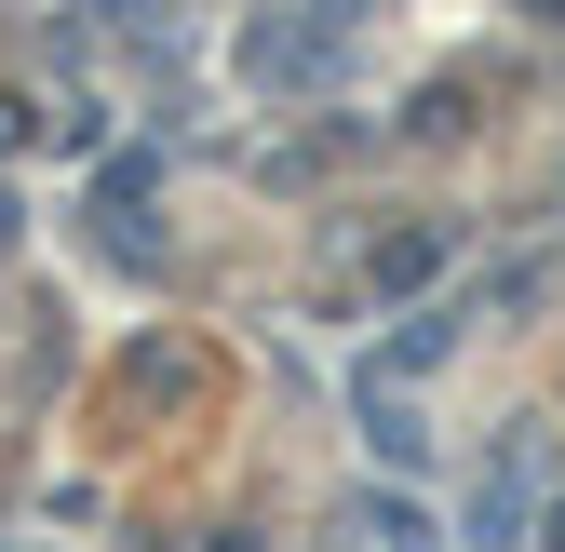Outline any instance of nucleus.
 Instances as JSON below:
<instances>
[{
    "instance_id": "obj_2",
    "label": "nucleus",
    "mask_w": 565,
    "mask_h": 552,
    "mask_svg": "<svg viewBox=\"0 0 565 552\" xmlns=\"http://www.w3.org/2000/svg\"><path fill=\"white\" fill-rule=\"evenodd\" d=\"M512 512H525V445L499 458V486H484V499H471V539H512Z\"/></svg>"
},
{
    "instance_id": "obj_1",
    "label": "nucleus",
    "mask_w": 565,
    "mask_h": 552,
    "mask_svg": "<svg viewBox=\"0 0 565 552\" xmlns=\"http://www.w3.org/2000/svg\"><path fill=\"white\" fill-rule=\"evenodd\" d=\"M323 54H337V0H323V14H297V28H256V41H243V67H256L269 95H297Z\"/></svg>"
},
{
    "instance_id": "obj_5",
    "label": "nucleus",
    "mask_w": 565,
    "mask_h": 552,
    "mask_svg": "<svg viewBox=\"0 0 565 552\" xmlns=\"http://www.w3.org/2000/svg\"><path fill=\"white\" fill-rule=\"evenodd\" d=\"M539 14H565V0H539Z\"/></svg>"
},
{
    "instance_id": "obj_4",
    "label": "nucleus",
    "mask_w": 565,
    "mask_h": 552,
    "mask_svg": "<svg viewBox=\"0 0 565 552\" xmlns=\"http://www.w3.org/2000/svg\"><path fill=\"white\" fill-rule=\"evenodd\" d=\"M539 552H565V512H552V539H539Z\"/></svg>"
},
{
    "instance_id": "obj_3",
    "label": "nucleus",
    "mask_w": 565,
    "mask_h": 552,
    "mask_svg": "<svg viewBox=\"0 0 565 552\" xmlns=\"http://www.w3.org/2000/svg\"><path fill=\"white\" fill-rule=\"evenodd\" d=\"M377 552H431V512H417V499H377Z\"/></svg>"
}]
</instances>
